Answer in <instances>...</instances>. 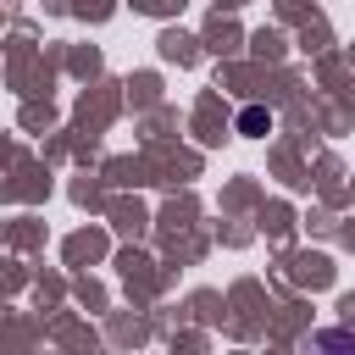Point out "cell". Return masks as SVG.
Segmentation results:
<instances>
[{
  "label": "cell",
  "mask_w": 355,
  "mask_h": 355,
  "mask_svg": "<svg viewBox=\"0 0 355 355\" xmlns=\"http://www.w3.org/2000/svg\"><path fill=\"white\" fill-rule=\"evenodd\" d=\"M305 355H355V333H344V327H327V333L305 338Z\"/></svg>",
  "instance_id": "obj_1"
},
{
  "label": "cell",
  "mask_w": 355,
  "mask_h": 355,
  "mask_svg": "<svg viewBox=\"0 0 355 355\" xmlns=\"http://www.w3.org/2000/svg\"><path fill=\"white\" fill-rule=\"evenodd\" d=\"M239 133H250V139H255V133H272V111H266V105H244V111H239Z\"/></svg>",
  "instance_id": "obj_2"
}]
</instances>
